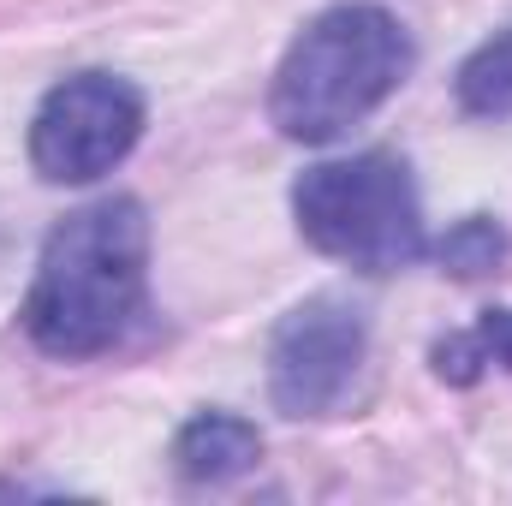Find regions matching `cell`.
<instances>
[{
  "instance_id": "2",
  "label": "cell",
  "mask_w": 512,
  "mask_h": 506,
  "mask_svg": "<svg viewBox=\"0 0 512 506\" xmlns=\"http://www.w3.org/2000/svg\"><path fill=\"white\" fill-rule=\"evenodd\" d=\"M411 72V36L376 0L316 12L274 66L268 120L292 143H334L364 126Z\"/></svg>"
},
{
  "instance_id": "3",
  "label": "cell",
  "mask_w": 512,
  "mask_h": 506,
  "mask_svg": "<svg viewBox=\"0 0 512 506\" xmlns=\"http://www.w3.org/2000/svg\"><path fill=\"white\" fill-rule=\"evenodd\" d=\"M292 221L304 245L358 274H399L429 256L417 179L387 149L304 167L292 185Z\"/></svg>"
},
{
  "instance_id": "8",
  "label": "cell",
  "mask_w": 512,
  "mask_h": 506,
  "mask_svg": "<svg viewBox=\"0 0 512 506\" xmlns=\"http://www.w3.org/2000/svg\"><path fill=\"white\" fill-rule=\"evenodd\" d=\"M453 96L471 120H512V24L465 54L459 78H453Z\"/></svg>"
},
{
  "instance_id": "5",
  "label": "cell",
  "mask_w": 512,
  "mask_h": 506,
  "mask_svg": "<svg viewBox=\"0 0 512 506\" xmlns=\"http://www.w3.org/2000/svg\"><path fill=\"white\" fill-rule=\"evenodd\" d=\"M370 358V322L352 298L316 292L268 334V399L286 417H334Z\"/></svg>"
},
{
  "instance_id": "1",
  "label": "cell",
  "mask_w": 512,
  "mask_h": 506,
  "mask_svg": "<svg viewBox=\"0 0 512 506\" xmlns=\"http://www.w3.org/2000/svg\"><path fill=\"white\" fill-rule=\"evenodd\" d=\"M149 310V215L137 197H96L72 209L36 256L24 292V334L60 364L120 352Z\"/></svg>"
},
{
  "instance_id": "9",
  "label": "cell",
  "mask_w": 512,
  "mask_h": 506,
  "mask_svg": "<svg viewBox=\"0 0 512 506\" xmlns=\"http://www.w3.org/2000/svg\"><path fill=\"white\" fill-rule=\"evenodd\" d=\"M507 251H512V239L495 215H465V221H453V227L435 239V262H441L453 280H483V274H495V268L507 262Z\"/></svg>"
},
{
  "instance_id": "6",
  "label": "cell",
  "mask_w": 512,
  "mask_h": 506,
  "mask_svg": "<svg viewBox=\"0 0 512 506\" xmlns=\"http://www.w3.org/2000/svg\"><path fill=\"white\" fill-rule=\"evenodd\" d=\"M262 459V429L239 411H197L173 435V471L191 489H227Z\"/></svg>"
},
{
  "instance_id": "7",
  "label": "cell",
  "mask_w": 512,
  "mask_h": 506,
  "mask_svg": "<svg viewBox=\"0 0 512 506\" xmlns=\"http://www.w3.org/2000/svg\"><path fill=\"white\" fill-rule=\"evenodd\" d=\"M435 376L453 387H471L489 370H512V310H483L465 334L435 340Z\"/></svg>"
},
{
  "instance_id": "4",
  "label": "cell",
  "mask_w": 512,
  "mask_h": 506,
  "mask_svg": "<svg viewBox=\"0 0 512 506\" xmlns=\"http://www.w3.org/2000/svg\"><path fill=\"white\" fill-rule=\"evenodd\" d=\"M143 137V90L114 72H72L30 120V167L48 185H90L114 173Z\"/></svg>"
}]
</instances>
